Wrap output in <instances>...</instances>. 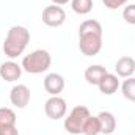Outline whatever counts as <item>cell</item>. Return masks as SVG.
<instances>
[{
	"label": "cell",
	"mask_w": 135,
	"mask_h": 135,
	"mask_svg": "<svg viewBox=\"0 0 135 135\" xmlns=\"http://www.w3.org/2000/svg\"><path fill=\"white\" fill-rule=\"evenodd\" d=\"M79 49L85 57H94L102 49V25L96 19H86L79 27Z\"/></svg>",
	"instance_id": "obj_1"
},
{
	"label": "cell",
	"mask_w": 135,
	"mask_h": 135,
	"mask_svg": "<svg viewBox=\"0 0 135 135\" xmlns=\"http://www.w3.org/2000/svg\"><path fill=\"white\" fill-rule=\"evenodd\" d=\"M30 42V32L28 28H25L24 25H13L5 38V42H3V54L13 60V58H17L24 54V50L27 49Z\"/></svg>",
	"instance_id": "obj_2"
},
{
	"label": "cell",
	"mask_w": 135,
	"mask_h": 135,
	"mask_svg": "<svg viewBox=\"0 0 135 135\" xmlns=\"http://www.w3.org/2000/svg\"><path fill=\"white\" fill-rule=\"evenodd\" d=\"M52 65V57L47 50L44 49H36L25 55L22 58V69L28 74H42L47 72L49 68Z\"/></svg>",
	"instance_id": "obj_3"
},
{
	"label": "cell",
	"mask_w": 135,
	"mask_h": 135,
	"mask_svg": "<svg viewBox=\"0 0 135 135\" xmlns=\"http://www.w3.org/2000/svg\"><path fill=\"white\" fill-rule=\"evenodd\" d=\"M88 116H90V110L85 105H75L65 118L63 126L71 135H82V127Z\"/></svg>",
	"instance_id": "obj_4"
},
{
	"label": "cell",
	"mask_w": 135,
	"mask_h": 135,
	"mask_svg": "<svg viewBox=\"0 0 135 135\" xmlns=\"http://www.w3.org/2000/svg\"><path fill=\"white\" fill-rule=\"evenodd\" d=\"M65 21H66V13L60 5H49L42 9V22L47 27L57 28L63 25Z\"/></svg>",
	"instance_id": "obj_5"
},
{
	"label": "cell",
	"mask_w": 135,
	"mask_h": 135,
	"mask_svg": "<svg viewBox=\"0 0 135 135\" xmlns=\"http://www.w3.org/2000/svg\"><path fill=\"white\" fill-rule=\"evenodd\" d=\"M66 110H68L66 101L63 98H60V96H50L44 104V112H46L47 118H50L54 121L65 118Z\"/></svg>",
	"instance_id": "obj_6"
},
{
	"label": "cell",
	"mask_w": 135,
	"mask_h": 135,
	"mask_svg": "<svg viewBox=\"0 0 135 135\" xmlns=\"http://www.w3.org/2000/svg\"><path fill=\"white\" fill-rule=\"evenodd\" d=\"M30 98H32L30 88L27 85H22V83L14 85L11 88V91H9V101L17 108H25L28 105V102H30Z\"/></svg>",
	"instance_id": "obj_7"
},
{
	"label": "cell",
	"mask_w": 135,
	"mask_h": 135,
	"mask_svg": "<svg viewBox=\"0 0 135 135\" xmlns=\"http://www.w3.org/2000/svg\"><path fill=\"white\" fill-rule=\"evenodd\" d=\"M44 90L50 96H58L65 90V79L58 72H50L44 77Z\"/></svg>",
	"instance_id": "obj_8"
},
{
	"label": "cell",
	"mask_w": 135,
	"mask_h": 135,
	"mask_svg": "<svg viewBox=\"0 0 135 135\" xmlns=\"http://www.w3.org/2000/svg\"><path fill=\"white\" fill-rule=\"evenodd\" d=\"M22 66L17 65L16 61L9 60V61H5L0 65V77L5 80V82H16L21 79L22 75Z\"/></svg>",
	"instance_id": "obj_9"
},
{
	"label": "cell",
	"mask_w": 135,
	"mask_h": 135,
	"mask_svg": "<svg viewBox=\"0 0 135 135\" xmlns=\"http://www.w3.org/2000/svg\"><path fill=\"white\" fill-rule=\"evenodd\" d=\"M134 72H135V58L129 57V55H124V57L118 58V61L115 63V74L118 77L127 79V77H132Z\"/></svg>",
	"instance_id": "obj_10"
},
{
	"label": "cell",
	"mask_w": 135,
	"mask_h": 135,
	"mask_svg": "<svg viewBox=\"0 0 135 135\" xmlns=\"http://www.w3.org/2000/svg\"><path fill=\"white\" fill-rule=\"evenodd\" d=\"M119 86H121V85H119L118 75H116V74H110V72H107V74L102 77V80L99 82V85H98L99 91H101L102 94H105V96L115 94Z\"/></svg>",
	"instance_id": "obj_11"
},
{
	"label": "cell",
	"mask_w": 135,
	"mask_h": 135,
	"mask_svg": "<svg viewBox=\"0 0 135 135\" xmlns=\"http://www.w3.org/2000/svg\"><path fill=\"white\" fill-rule=\"evenodd\" d=\"M99 124H101V134L104 135H110L115 132L116 129V118L112 112H101L98 115Z\"/></svg>",
	"instance_id": "obj_12"
},
{
	"label": "cell",
	"mask_w": 135,
	"mask_h": 135,
	"mask_svg": "<svg viewBox=\"0 0 135 135\" xmlns=\"http://www.w3.org/2000/svg\"><path fill=\"white\" fill-rule=\"evenodd\" d=\"M105 74H107V69L102 65H90L85 69V80L90 85H96L98 86Z\"/></svg>",
	"instance_id": "obj_13"
},
{
	"label": "cell",
	"mask_w": 135,
	"mask_h": 135,
	"mask_svg": "<svg viewBox=\"0 0 135 135\" xmlns=\"http://www.w3.org/2000/svg\"><path fill=\"white\" fill-rule=\"evenodd\" d=\"M101 134V124L98 116H88L83 127H82V135H99Z\"/></svg>",
	"instance_id": "obj_14"
},
{
	"label": "cell",
	"mask_w": 135,
	"mask_h": 135,
	"mask_svg": "<svg viewBox=\"0 0 135 135\" xmlns=\"http://www.w3.org/2000/svg\"><path fill=\"white\" fill-rule=\"evenodd\" d=\"M71 8L74 13L85 16L93 9V0H71Z\"/></svg>",
	"instance_id": "obj_15"
},
{
	"label": "cell",
	"mask_w": 135,
	"mask_h": 135,
	"mask_svg": "<svg viewBox=\"0 0 135 135\" xmlns=\"http://www.w3.org/2000/svg\"><path fill=\"white\" fill-rule=\"evenodd\" d=\"M16 113L8 107H0V127L16 126Z\"/></svg>",
	"instance_id": "obj_16"
},
{
	"label": "cell",
	"mask_w": 135,
	"mask_h": 135,
	"mask_svg": "<svg viewBox=\"0 0 135 135\" xmlns=\"http://www.w3.org/2000/svg\"><path fill=\"white\" fill-rule=\"evenodd\" d=\"M121 93L127 101L135 102V77H127L121 83Z\"/></svg>",
	"instance_id": "obj_17"
},
{
	"label": "cell",
	"mask_w": 135,
	"mask_h": 135,
	"mask_svg": "<svg viewBox=\"0 0 135 135\" xmlns=\"http://www.w3.org/2000/svg\"><path fill=\"white\" fill-rule=\"evenodd\" d=\"M123 19L127 24L135 25V3H131V5L124 6V9H123Z\"/></svg>",
	"instance_id": "obj_18"
},
{
	"label": "cell",
	"mask_w": 135,
	"mask_h": 135,
	"mask_svg": "<svg viewBox=\"0 0 135 135\" xmlns=\"http://www.w3.org/2000/svg\"><path fill=\"white\" fill-rule=\"evenodd\" d=\"M102 3L105 5V8L108 9H118L121 6H124L127 3V0H102Z\"/></svg>",
	"instance_id": "obj_19"
},
{
	"label": "cell",
	"mask_w": 135,
	"mask_h": 135,
	"mask_svg": "<svg viewBox=\"0 0 135 135\" xmlns=\"http://www.w3.org/2000/svg\"><path fill=\"white\" fill-rule=\"evenodd\" d=\"M0 135H19V131L16 126H9V127H0Z\"/></svg>",
	"instance_id": "obj_20"
},
{
	"label": "cell",
	"mask_w": 135,
	"mask_h": 135,
	"mask_svg": "<svg viewBox=\"0 0 135 135\" xmlns=\"http://www.w3.org/2000/svg\"><path fill=\"white\" fill-rule=\"evenodd\" d=\"M50 2H52L54 5H60V6H61V5H65V3H68L69 0H50Z\"/></svg>",
	"instance_id": "obj_21"
}]
</instances>
